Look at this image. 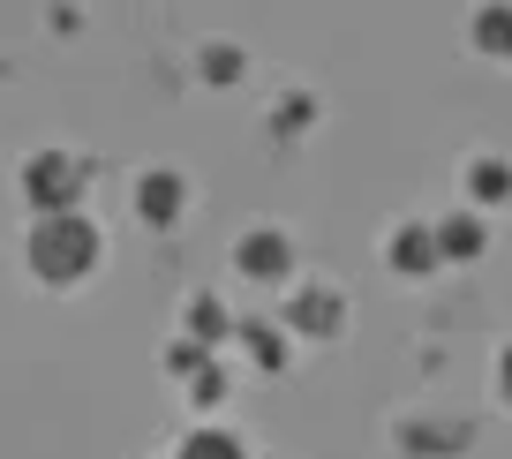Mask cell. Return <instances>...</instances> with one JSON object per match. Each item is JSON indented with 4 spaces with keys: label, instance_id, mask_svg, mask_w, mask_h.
<instances>
[{
    "label": "cell",
    "instance_id": "cell-7",
    "mask_svg": "<svg viewBox=\"0 0 512 459\" xmlns=\"http://www.w3.org/2000/svg\"><path fill=\"white\" fill-rule=\"evenodd\" d=\"M437 249L445 256H475L482 249V219H460V211H452V219L437 226Z\"/></svg>",
    "mask_w": 512,
    "mask_h": 459
},
{
    "label": "cell",
    "instance_id": "cell-2",
    "mask_svg": "<svg viewBox=\"0 0 512 459\" xmlns=\"http://www.w3.org/2000/svg\"><path fill=\"white\" fill-rule=\"evenodd\" d=\"M23 189H31V204H46V219H61V211L76 204V189H83V181H76V166H68L61 151H46V159H31V166H23Z\"/></svg>",
    "mask_w": 512,
    "mask_h": 459
},
{
    "label": "cell",
    "instance_id": "cell-6",
    "mask_svg": "<svg viewBox=\"0 0 512 459\" xmlns=\"http://www.w3.org/2000/svg\"><path fill=\"white\" fill-rule=\"evenodd\" d=\"M136 204H144V219H174V211H181V181L174 174H151L144 189H136Z\"/></svg>",
    "mask_w": 512,
    "mask_h": 459
},
{
    "label": "cell",
    "instance_id": "cell-13",
    "mask_svg": "<svg viewBox=\"0 0 512 459\" xmlns=\"http://www.w3.org/2000/svg\"><path fill=\"white\" fill-rule=\"evenodd\" d=\"M505 392H512V347H505Z\"/></svg>",
    "mask_w": 512,
    "mask_h": 459
},
{
    "label": "cell",
    "instance_id": "cell-10",
    "mask_svg": "<svg viewBox=\"0 0 512 459\" xmlns=\"http://www.w3.org/2000/svg\"><path fill=\"white\" fill-rule=\"evenodd\" d=\"M467 181H475V196H505V189H512V174H505L497 159H475V174H467Z\"/></svg>",
    "mask_w": 512,
    "mask_h": 459
},
{
    "label": "cell",
    "instance_id": "cell-3",
    "mask_svg": "<svg viewBox=\"0 0 512 459\" xmlns=\"http://www.w3.org/2000/svg\"><path fill=\"white\" fill-rule=\"evenodd\" d=\"M437 256H445V249H437L430 226H400V234H392V264H400V271H430Z\"/></svg>",
    "mask_w": 512,
    "mask_h": 459
},
{
    "label": "cell",
    "instance_id": "cell-5",
    "mask_svg": "<svg viewBox=\"0 0 512 459\" xmlns=\"http://www.w3.org/2000/svg\"><path fill=\"white\" fill-rule=\"evenodd\" d=\"M294 324H302V332H332V324H339V301L324 294V286H302V294H294Z\"/></svg>",
    "mask_w": 512,
    "mask_h": 459
},
{
    "label": "cell",
    "instance_id": "cell-9",
    "mask_svg": "<svg viewBox=\"0 0 512 459\" xmlns=\"http://www.w3.org/2000/svg\"><path fill=\"white\" fill-rule=\"evenodd\" d=\"M475 38H482V46H497V53H512V8H482Z\"/></svg>",
    "mask_w": 512,
    "mask_h": 459
},
{
    "label": "cell",
    "instance_id": "cell-12",
    "mask_svg": "<svg viewBox=\"0 0 512 459\" xmlns=\"http://www.w3.org/2000/svg\"><path fill=\"white\" fill-rule=\"evenodd\" d=\"M189 324H196V332H204V339H211V332H226V317H219V309H211V301H196V309H189Z\"/></svg>",
    "mask_w": 512,
    "mask_h": 459
},
{
    "label": "cell",
    "instance_id": "cell-4",
    "mask_svg": "<svg viewBox=\"0 0 512 459\" xmlns=\"http://www.w3.org/2000/svg\"><path fill=\"white\" fill-rule=\"evenodd\" d=\"M241 271H249V279L287 271V241H279V234H249V241H241Z\"/></svg>",
    "mask_w": 512,
    "mask_h": 459
},
{
    "label": "cell",
    "instance_id": "cell-1",
    "mask_svg": "<svg viewBox=\"0 0 512 459\" xmlns=\"http://www.w3.org/2000/svg\"><path fill=\"white\" fill-rule=\"evenodd\" d=\"M91 264H98V234L76 219V211L38 219V234H31V271H46V279H83Z\"/></svg>",
    "mask_w": 512,
    "mask_h": 459
},
{
    "label": "cell",
    "instance_id": "cell-8",
    "mask_svg": "<svg viewBox=\"0 0 512 459\" xmlns=\"http://www.w3.org/2000/svg\"><path fill=\"white\" fill-rule=\"evenodd\" d=\"M181 459H249V452H241V444L226 437V429H196V437L181 444Z\"/></svg>",
    "mask_w": 512,
    "mask_h": 459
},
{
    "label": "cell",
    "instance_id": "cell-11",
    "mask_svg": "<svg viewBox=\"0 0 512 459\" xmlns=\"http://www.w3.org/2000/svg\"><path fill=\"white\" fill-rule=\"evenodd\" d=\"M249 347L264 354V362H272V369H279V354H287V339H272V324H249Z\"/></svg>",
    "mask_w": 512,
    "mask_h": 459
}]
</instances>
